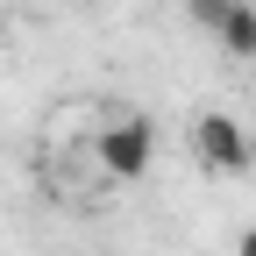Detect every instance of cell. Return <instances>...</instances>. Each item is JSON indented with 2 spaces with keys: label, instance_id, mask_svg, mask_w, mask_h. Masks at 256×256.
I'll list each match as a JSON object with an SVG mask.
<instances>
[{
  "label": "cell",
  "instance_id": "5",
  "mask_svg": "<svg viewBox=\"0 0 256 256\" xmlns=\"http://www.w3.org/2000/svg\"><path fill=\"white\" fill-rule=\"evenodd\" d=\"M235 249H242V256H256V228H242V242H235Z\"/></svg>",
  "mask_w": 256,
  "mask_h": 256
},
{
  "label": "cell",
  "instance_id": "4",
  "mask_svg": "<svg viewBox=\"0 0 256 256\" xmlns=\"http://www.w3.org/2000/svg\"><path fill=\"white\" fill-rule=\"evenodd\" d=\"M228 8H235V0H185V14L200 28H214V36H220V22H228Z\"/></svg>",
  "mask_w": 256,
  "mask_h": 256
},
{
  "label": "cell",
  "instance_id": "1",
  "mask_svg": "<svg viewBox=\"0 0 256 256\" xmlns=\"http://www.w3.org/2000/svg\"><path fill=\"white\" fill-rule=\"evenodd\" d=\"M192 150H200V164L220 171V178H242L256 164V142H249V128L235 114H200V128H192Z\"/></svg>",
  "mask_w": 256,
  "mask_h": 256
},
{
  "label": "cell",
  "instance_id": "3",
  "mask_svg": "<svg viewBox=\"0 0 256 256\" xmlns=\"http://www.w3.org/2000/svg\"><path fill=\"white\" fill-rule=\"evenodd\" d=\"M220 50L256 57V8H249V0H235V8H228V22H220Z\"/></svg>",
  "mask_w": 256,
  "mask_h": 256
},
{
  "label": "cell",
  "instance_id": "2",
  "mask_svg": "<svg viewBox=\"0 0 256 256\" xmlns=\"http://www.w3.org/2000/svg\"><path fill=\"white\" fill-rule=\"evenodd\" d=\"M150 156H156V128L142 114H128V121H107V136H100V171L107 178H128L136 185L150 171Z\"/></svg>",
  "mask_w": 256,
  "mask_h": 256
}]
</instances>
